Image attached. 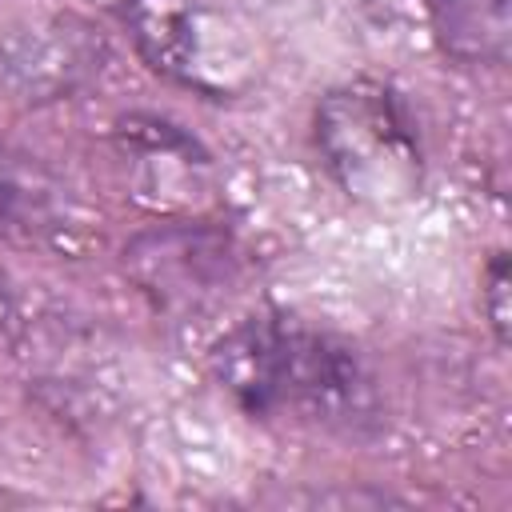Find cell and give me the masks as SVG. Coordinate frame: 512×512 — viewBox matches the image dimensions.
Returning <instances> with one entry per match:
<instances>
[{"label": "cell", "instance_id": "obj_6", "mask_svg": "<svg viewBox=\"0 0 512 512\" xmlns=\"http://www.w3.org/2000/svg\"><path fill=\"white\" fill-rule=\"evenodd\" d=\"M432 32L456 64H504L512 48V0H432Z\"/></svg>", "mask_w": 512, "mask_h": 512}, {"label": "cell", "instance_id": "obj_8", "mask_svg": "<svg viewBox=\"0 0 512 512\" xmlns=\"http://www.w3.org/2000/svg\"><path fill=\"white\" fill-rule=\"evenodd\" d=\"M16 200H20V192L8 180H0V220H8L16 212Z\"/></svg>", "mask_w": 512, "mask_h": 512}, {"label": "cell", "instance_id": "obj_3", "mask_svg": "<svg viewBox=\"0 0 512 512\" xmlns=\"http://www.w3.org/2000/svg\"><path fill=\"white\" fill-rule=\"evenodd\" d=\"M120 16L140 56L176 84L232 92L248 72L240 40L192 0H124Z\"/></svg>", "mask_w": 512, "mask_h": 512}, {"label": "cell", "instance_id": "obj_5", "mask_svg": "<svg viewBox=\"0 0 512 512\" xmlns=\"http://www.w3.org/2000/svg\"><path fill=\"white\" fill-rule=\"evenodd\" d=\"M232 248L220 232L200 224H164L140 232L124 248L128 276L160 304H196L228 284Z\"/></svg>", "mask_w": 512, "mask_h": 512}, {"label": "cell", "instance_id": "obj_1", "mask_svg": "<svg viewBox=\"0 0 512 512\" xmlns=\"http://www.w3.org/2000/svg\"><path fill=\"white\" fill-rule=\"evenodd\" d=\"M212 372L252 420L356 432L380 412L360 352L292 316H252L232 328L212 348Z\"/></svg>", "mask_w": 512, "mask_h": 512}, {"label": "cell", "instance_id": "obj_2", "mask_svg": "<svg viewBox=\"0 0 512 512\" xmlns=\"http://www.w3.org/2000/svg\"><path fill=\"white\" fill-rule=\"evenodd\" d=\"M316 144L352 200L400 204L420 188L416 132L384 84L348 80L328 88L316 104Z\"/></svg>", "mask_w": 512, "mask_h": 512}, {"label": "cell", "instance_id": "obj_4", "mask_svg": "<svg viewBox=\"0 0 512 512\" xmlns=\"http://www.w3.org/2000/svg\"><path fill=\"white\" fill-rule=\"evenodd\" d=\"M104 36L72 16H32L0 36V88L24 104L72 96L104 68Z\"/></svg>", "mask_w": 512, "mask_h": 512}, {"label": "cell", "instance_id": "obj_7", "mask_svg": "<svg viewBox=\"0 0 512 512\" xmlns=\"http://www.w3.org/2000/svg\"><path fill=\"white\" fill-rule=\"evenodd\" d=\"M484 312L496 328V340H508V260L492 256L488 272H484Z\"/></svg>", "mask_w": 512, "mask_h": 512}]
</instances>
